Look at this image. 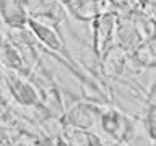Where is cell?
<instances>
[{
  "label": "cell",
  "instance_id": "cell-1",
  "mask_svg": "<svg viewBox=\"0 0 156 146\" xmlns=\"http://www.w3.org/2000/svg\"><path fill=\"white\" fill-rule=\"evenodd\" d=\"M91 24V42H93V52L96 57H102L104 52L109 47L115 44V29H117V13L114 10L106 12L96 16Z\"/></svg>",
  "mask_w": 156,
  "mask_h": 146
},
{
  "label": "cell",
  "instance_id": "cell-2",
  "mask_svg": "<svg viewBox=\"0 0 156 146\" xmlns=\"http://www.w3.org/2000/svg\"><path fill=\"white\" fill-rule=\"evenodd\" d=\"M26 28H28V31L33 34V37L36 39L42 47H46L47 50H51V52L60 54V55L70 58V55H68V52H67V47H65V41H63L62 34L58 33V28L44 24V23L36 21V19H33V18H29Z\"/></svg>",
  "mask_w": 156,
  "mask_h": 146
},
{
  "label": "cell",
  "instance_id": "cell-3",
  "mask_svg": "<svg viewBox=\"0 0 156 146\" xmlns=\"http://www.w3.org/2000/svg\"><path fill=\"white\" fill-rule=\"evenodd\" d=\"M99 123L102 131H106L109 136L125 141L130 138V131H132V122L129 120V117H125L122 112L115 109H107L99 115Z\"/></svg>",
  "mask_w": 156,
  "mask_h": 146
},
{
  "label": "cell",
  "instance_id": "cell-4",
  "mask_svg": "<svg viewBox=\"0 0 156 146\" xmlns=\"http://www.w3.org/2000/svg\"><path fill=\"white\" fill-rule=\"evenodd\" d=\"M0 18L10 29H24L31 16L23 0H0Z\"/></svg>",
  "mask_w": 156,
  "mask_h": 146
},
{
  "label": "cell",
  "instance_id": "cell-5",
  "mask_svg": "<svg viewBox=\"0 0 156 146\" xmlns=\"http://www.w3.org/2000/svg\"><path fill=\"white\" fill-rule=\"evenodd\" d=\"M99 110L94 106L81 102V104H75L73 107H70V110L65 115V120L68 127L90 131L96 125V122L99 120Z\"/></svg>",
  "mask_w": 156,
  "mask_h": 146
},
{
  "label": "cell",
  "instance_id": "cell-6",
  "mask_svg": "<svg viewBox=\"0 0 156 146\" xmlns=\"http://www.w3.org/2000/svg\"><path fill=\"white\" fill-rule=\"evenodd\" d=\"M112 5L107 3L106 0H78L75 3L68 15H72L78 21H85V23H91L93 19L99 15L111 12Z\"/></svg>",
  "mask_w": 156,
  "mask_h": 146
},
{
  "label": "cell",
  "instance_id": "cell-7",
  "mask_svg": "<svg viewBox=\"0 0 156 146\" xmlns=\"http://www.w3.org/2000/svg\"><path fill=\"white\" fill-rule=\"evenodd\" d=\"M141 41L136 34L132 15H117V29H115V44L125 49L127 52H133V49Z\"/></svg>",
  "mask_w": 156,
  "mask_h": 146
},
{
  "label": "cell",
  "instance_id": "cell-8",
  "mask_svg": "<svg viewBox=\"0 0 156 146\" xmlns=\"http://www.w3.org/2000/svg\"><path fill=\"white\" fill-rule=\"evenodd\" d=\"M129 52L125 49H122L120 46L114 44L112 47H109L104 52V55L101 57V67L102 71L107 76H119L122 71L125 70L127 62H129Z\"/></svg>",
  "mask_w": 156,
  "mask_h": 146
},
{
  "label": "cell",
  "instance_id": "cell-9",
  "mask_svg": "<svg viewBox=\"0 0 156 146\" xmlns=\"http://www.w3.org/2000/svg\"><path fill=\"white\" fill-rule=\"evenodd\" d=\"M8 86H10V91L12 94L15 96L20 104L23 106H34L37 104L39 101V96H37V91L33 85H29L26 80L20 78L16 75H12L8 78Z\"/></svg>",
  "mask_w": 156,
  "mask_h": 146
},
{
  "label": "cell",
  "instance_id": "cell-10",
  "mask_svg": "<svg viewBox=\"0 0 156 146\" xmlns=\"http://www.w3.org/2000/svg\"><path fill=\"white\" fill-rule=\"evenodd\" d=\"M132 60L141 68H156V34L133 49Z\"/></svg>",
  "mask_w": 156,
  "mask_h": 146
},
{
  "label": "cell",
  "instance_id": "cell-11",
  "mask_svg": "<svg viewBox=\"0 0 156 146\" xmlns=\"http://www.w3.org/2000/svg\"><path fill=\"white\" fill-rule=\"evenodd\" d=\"M132 23H133V28L136 34H138L140 41H148V39H151L156 34V23L154 19L148 16V15H145L143 12H135L133 15H132Z\"/></svg>",
  "mask_w": 156,
  "mask_h": 146
},
{
  "label": "cell",
  "instance_id": "cell-12",
  "mask_svg": "<svg viewBox=\"0 0 156 146\" xmlns=\"http://www.w3.org/2000/svg\"><path fill=\"white\" fill-rule=\"evenodd\" d=\"M0 58L3 60L5 65H8L13 70H20L23 67V57L21 52L16 49L15 44H12L10 41H3L0 44Z\"/></svg>",
  "mask_w": 156,
  "mask_h": 146
},
{
  "label": "cell",
  "instance_id": "cell-13",
  "mask_svg": "<svg viewBox=\"0 0 156 146\" xmlns=\"http://www.w3.org/2000/svg\"><path fill=\"white\" fill-rule=\"evenodd\" d=\"M112 5L117 8V15H133L140 10L141 0H114Z\"/></svg>",
  "mask_w": 156,
  "mask_h": 146
},
{
  "label": "cell",
  "instance_id": "cell-14",
  "mask_svg": "<svg viewBox=\"0 0 156 146\" xmlns=\"http://www.w3.org/2000/svg\"><path fill=\"white\" fill-rule=\"evenodd\" d=\"M145 125H146V133H148L150 140L156 144V106H151V109L146 114L145 119Z\"/></svg>",
  "mask_w": 156,
  "mask_h": 146
},
{
  "label": "cell",
  "instance_id": "cell-15",
  "mask_svg": "<svg viewBox=\"0 0 156 146\" xmlns=\"http://www.w3.org/2000/svg\"><path fill=\"white\" fill-rule=\"evenodd\" d=\"M140 12H143L148 16H153L156 13V0H141Z\"/></svg>",
  "mask_w": 156,
  "mask_h": 146
},
{
  "label": "cell",
  "instance_id": "cell-16",
  "mask_svg": "<svg viewBox=\"0 0 156 146\" xmlns=\"http://www.w3.org/2000/svg\"><path fill=\"white\" fill-rule=\"evenodd\" d=\"M88 146H104V143H102L101 138L96 133L88 131Z\"/></svg>",
  "mask_w": 156,
  "mask_h": 146
},
{
  "label": "cell",
  "instance_id": "cell-17",
  "mask_svg": "<svg viewBox=\"0 0 156 146\" xmlns=\"http://www.w3.org/2000/svg\"><path fill=\"white\" fill-rule=\"evenodd\" d=\"M76 2H78V0H57V3L60 5V7L65 10L67 13L70 12L73 7H75V3H76Z\"/></svg>",
  "mask_w": 156,
  "mask_h": 146
},
{
  "label": "cell",
  "instance_id": "cell-18",
  "mask_svg": "<svg viewBox=\"0 0 156 146\" xmlns=\"http://www.w3.org/2000/svg\"><path fill=\"white\" fill-rule=\"evenodd\" d=\"M54 146H72V144L68 143L67 140H63V138H58V140H55V143H54Z\"/></svg>",
  "mask_w": 156,
  "mask_h": 146
},
{
  "label": "cell",
  "instance_id": "cell-19",
  "mask_svg": "<svg viewBox=\"0 0 156 146\" xmlns=\"http://www.w3.org/2000/svg\"><path fill=\"white\" fill-rule=\"evenodd\" d=\"M151 18H153V19H154V23H156V13H154V15H153V16H151Z\"/></svg>",
  "mask_w": 156,
  "mask_h": 146
},
{
  "label": "cell",
  "instance_id": "cell-20",
  "mask_svg": "<svg viewBox=\"0 0 156 146\" xmlns=\"http://www.w3.org/2000/svg\"><path fill=\"white\" fill-rule=\"evenodd\" d=\"M106 2H107V3H111V5H112V2H114V0H106Z\"/></svg>",
  "mask_w": 156,
  "mask_h": 146
},
{
  "label": "cell",
  "instance_id": "cell-21",
  "mask_svg": "<svg viewBox=\"0 0 156 146\" xmlns=\"http://www.w3.org/2000/svg\"><path fill=\"white\" fill-rule=\"evenodd\" d=\"M2 24H3V23H2V18H0V26H2Z\"/></svg>",
  "mask_w": 156,
  "mask_h": 146
},
{
  "label": "cell",
  "instance_id": "cell-22",
  "mask_svg": "<svg viewBox=\"0 0 156 146\" xmlns=\"http://www.w3.org/2000/svg\"><path fill=\"white\" fill-rule=\"evenodd\" d=\"M20 146H21V144H20Z\"/></svg>",
  "mask_w": 156,
  "mask_h": 146
}]
</instances>
